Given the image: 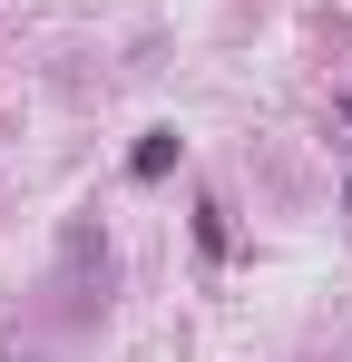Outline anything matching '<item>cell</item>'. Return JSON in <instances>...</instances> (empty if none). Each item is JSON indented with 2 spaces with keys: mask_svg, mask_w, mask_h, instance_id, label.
I'll use <instances>...</instances> for the list:
<instances>
[{
  "mask_svg": "<svg viewBox=\"0 0 352 362\" xmlns=\"http://www.w3.org/2000/svg\"><path fill=\"white\" fill-rule=\"evenodd\" d=\"M343 118H352V98H343Z\"/></svg>",
  "mask_w": 352,
  "mask_h": 362,
  "instance_id": "7a4b0ae2",
  "label": "cell"
},
{
  "mask_svg": "<svg viewBox=\"0 0 352 362\" xmlns=\"http://www.w3.org/2000/svg\"><path fill=\"white\" fill-rule=\"evenodd\" d=\"M167 167H176V127H147L137 157H127V177H167Z\"/></svg>",
  "mask_w": 352,
  "mask_h": 362,
  "instance_id": "6da1fadb",
  "label": "cell"
}]
</instances>
